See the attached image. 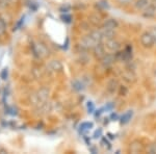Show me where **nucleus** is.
Listing matches in <instances>:
<instances>
[{
    "instance_id": "nucleus-1",
    "label": "nucleus",
    "mask_w": 156,
    "mask_h": 154,
    "mask_svg": "<svg viewBox=\"0 0 156 154\" xmlns=\"http://www.w3.org/2000/svg\"><path fill=\"white\" fill-rule=\"evenodd\" d=\"M104 47L108 52H112V53H115V52L120 51L122 49V43L118 41L115 38L110 40H106L104 43Z\"/></svg>"
},
{
    "instance_id": "nucleus-2",
    "label": "nucleus",
    "mask_w": 156,
    "mask_h": 154,
    "mask_svg": "<svg viewBox=\"0 0 156 154\" xmlns=\"http://www.w3.org/2000/svg\"><path fill=\"white\" fill-rule=\"evenodd\" d=\"M49 98V90L47 88H42L34 95V104L39 105L44 102H47Z\"/></svg>"
},
{
    "instance_id": "nucleus-3",
    "label": "nucleus",
    "mask_w": 156,
    "mask_h": 154,
    "mask_svg": "<svg viewBox=\"0 0 156 154\" xmlns=\"http://www.w3.org/2000/svg\"><path fill=\"white\" fill-rule=\"evenodd\" d=\"M140 44L145 48H152L154 46V38H153L151 31H145L144 34L140 36Z\"/></svg>"
},
{
    "instance_id": "nucleus-4",
    "label": "nucleus",
    "mask_w": 156,
    "mask_h": 154,
    "mask_svg": "<svg viewBox=\"0 0 156 154\" xmlns=\"http://www.w3.org/2000/svg\"><path fill=\"white\" fill-rule=\"evenodd\" d=\"M98 43L95 41L94 39H93L92 37L90 36V34H87V36L83 37L81 39V41H80V46H81L82 49L84 50H89V49H93Z\"/></svg>"
},
{
    "instance_id": "nucleus-5",
    "label": "nucleus",
    "mask_w": 156,
    "mask_h": 154,
    "mask_svg": "<svg viewBox=\"0 0 156 154\" xmlns=\"http://www.w3.org/2000/svg\"><path fill=\"white\" fill-rule=\"evenodd\" d=\"M32 48H34V54H36L37 56L42 57V59L48 56L49 51H48V49H47L45 45L41 44V43H36Z\"/></svg>"
},
{
    "instance_id": "nucleus-6",
    "label": "nucleus",
    "mask_w": 156,
    "mask_h": 154,
    "mask_svg": "<svg viewBox=\"0 0 156 154\" xmlns=\"http://www.w3.org/2000/svg\"><path fill=\"white\" fill-rule=\"evenodd\" d=\"M93 53H94V56L96 57L97 59H100L101 60L104 55L106 54V49H105L104 45L101 43H98V44L93 48Z\"/></svg>"
},
{
    "instance_id": "nucleus-7",
    "label": "nucleus",
    "mask_w": 156,
    "mask_h": 154,
    "mask_svg": "<svg viewBox=\"0 0 156 154\" xmlns=\"http://www.w3.org/2000/svg\"><path fill=\"white\" fill-rule=\"evenodd\" d=\"M117 56L115 53H106L104 55V57L101 59V64L104 68H109L117 62Z\"/></svg>"
},
{
    "instance_id": "nucleus-8",
    "label": "nucleus",
    "mask_w": 156,
    "mask_h": 154,
    "mask_svg": "<svg viewBox=\"0 0 156 154\" xmlns=\"http://www.w3.org/2000/svg\"><path fill=\"white\" fill-rule=\"evenodd\" d=\"M145 150V146L143 145L142 142L138 140L133 141L132 143H130L129 146V151L133 153H138V152H143Z\"/></svg>"
},
{
    "instance_id": "nucleus-9",
    "label": "nucleus",
    "mask_w": 156,
    "mask_h": 154,
    "mask_svg": "<svg viewBox=\"0 0 156 154\" xmlns=\"http://www.w3.org/2000/svg\"><path fill=\"white\" fill-rule=\"evenodd\" d=\"M101 27L103 29H115V30L119 27V22L114 18H109L103 22Z\"/></svg>"
},
{
    "instance_id": "nucleus-10",
    "label": "nucleus",
    "mask_w": 156,
    "mask_h": 154,
    "mask_svg": "<svg viewBox=\"0 0 156 154\" xmlns=\"http://www.w3.org/2000/svg\"><path fill=\"white\" fill-rule=\"evenodd\" d=\"M156 15V3H150L146 9L143 11V16L145 18H153Z\"/></svg>"
},
{
    "instance_id": "nucleus-11",
    "label": "nucleus",
    "mask_w": 156,
    "mask_h": 154,
    "mask_svg": "<svg viewBox=\"0 0 156 154\" xmlns=\"http://www.w3.org/2000/svg\"><path fill=\"white\" fill-rule=\"evenodd\" d=\"M119 88H120V84H119V81L117 79H110L109 81L107 83V92L110 93V94H115L119 91Z\"/></svg>"
},
{
    "instance_id": "nucleus-12",
    "label": "nucleus",
    "mask_w": 156,
    "mask_h": 154,
    "mask_svg": "<svg viewBox=\"0 0 156 154\" xmlns=\"http://www.w3.org/2000/svg\"><path fill=\"white\" fill-rule=\"evenodd\" d=\"M150 3H151V0H136L134 3V7L137 11H144Z\"/></svg>"
},
{
    "instance_id": "nucleus-13",
    "label": "nucleus",
    "mask_w": 156,
    "mask_h": 154,
    "mask_svg": "<svg viewBox=\"0 0 156 154\" xmlns=\"http://www.w3.org/2000/svg\"><path fill=\"white\" fill-rule=\"evenodd\" d=\"M48 67L50 70H52L54 72H60L62 70V65L59 60H52V62L49 63Z\"/></svg>"
},
{
    "instance_id": "nucleus-14",
    "label": "nucleus",
    "mask_w": 156,
    "mask_h": 154,
    "mask_svg": "<svg viewBox=\"0 0 156 154\" xmlns=\"http://www.w3.org/2000/svg\"><path fill=\"white\" fill-rule=\"evenodd\" d=\"M102 31V36H103V40H110L115 38V29H101Z\"/></svg>"
},
{
    "instance_id": "nucleus-15",
    "label": "nucleus",
    "mask_w": 156,
    "mask_h": 154,
    "mask_svg": "<svg viewBox=\"0 0 156 154\" xmlns=\"http://www.w3.org/2000/svg\"><path fill=\"white\" fill-rule=\"evenodd\" d=\"M132 118V110H128L127 113H125L124 115L121 117V123L122 124H127Z\"/></svg>"
},
{
    "instance_id": "nucleus-16",
    "label": "nucleus",
    "mask_w": 156,
    "mask_h": 154,
    "mask_svg": "<svg viewBox=\"0 0 156 154\" xmlns=\"http://www.w3.org/2000/svg\"><path fill=\"white\" fill-rule=\"evenodd\" d=\"M90 128H93V123L90 122H84L80 125V130H90Z\"/></svg>"
},
{
    "instance_id": "nucleus-17",
    "label": "nucleus",
    "mask_w": 156,
    "mask_h": 154,
    "mask_svg": "<svg viewBox=\"0 0 156 154\" xmlns=\"http://www.w3.org/2000/svg\"><path fill=\"white\" fill-rule=\"evenodd\" d=\"M5 29H6L5 22H4L2 19H0V37H1L4 32H5Z\"/></svg>"
},
{
    "instance_id": "nucleus-18",
    "label": "nucleus",
    "mask_w": 156,
    "mask_h": 154,
    "mask_svg": "<svg viewBox=\"0 0 156 154\" xmlns=\"http://www.w3.org/2000/svg\"><path fill=\"white\" fill-rule=\"evenodd\" d=\"M119 94L121 96H126L127 95V93H128V90H127V88L126 87H124V85H120V88H119Z\"/></svg>"
},
{
    "instance_id": "nucleus-19",
    "label": "nucleus",
    "mask_w": 156,
    "mask_h": 154,
    "mask_svg": "<svg viewBox=\"0 0 156 154\" xmlns=\"http://www.w3.org/2000/svg\"><path fill=\"white\" fill-rule=\"evenodd\" d=\"M7 76H9V70H7L6 68H5V69H3L1 71V73H0V77H1L3 80H6Z\"/></svg>"
},
{
    "instance_id": "nucleus-20",
    "label": "nucleus",
    "mask_w": 156,
    "mask_h": 154,
    "mask_svg": "<svg viewBox=\"0 0 156 154\" xmlns=\"http://www.w3.org/2000/svg\"><path fill=\"white\" fill-rule=\"evenodd\" d=\"M62 21L64 22H67V23H70L71 22V16L70 15H62Z\"/></svg>"
},
{
    "instance_id": "nucleus-21",
    "label": "nucleus",
    "mask_w": 156,
    "mask_h": 154,
    "mask_svg": "<svg viewBox=\"0 0 156 154\" xmlns=\"http://www.w3.org/2000/svg\"><path fill=\"white\" fill-rule=\"evenodd\" d=\"M87 109H89V113H93L95 109V106H94V103L93 102H87Z\"/></svg>"
},
{
    "instance_id": "nucleus-22",
    "label": "nucleus",
    "mask_w": 156,
    "mask_h": 154,
    "mask_svg": "<svg viewBox=\"0 0 156 154\" xmlns=\"http://www.w3.org/2000/svg\"><path fill=\"white\" fill-rule=\"evenodd\" d=\"M80 85H82V84L79 81H75L74 83H73V88H74L75 90H77V91H80V90L82 89V88L80 87Z\"/></svg>"
},
{
    "instance_id": "nucleus-23",
    "label": "nucleus",
    "mask_w": 156,
    "mask_h": 154,
    "mask_svg": "<svg viewBox=\"0 0 156 154\" xmlns=\"http://www.w3.org/2000/svg\"><path fill=\"white\" fill-rule=\"evenodd\" d=\"M101 135H102V129H101V128H99V129H97L96 131H95L94 138H100Z\"/></svg>"
},
{
    "instance_id": "nucleus-24",
    "label": "nucleus",
    "mask_w": 156,
    "mask_h": 154,
    "mask_svg": "<svg viewBox=\"0 0 156 154\" xmlns=\"http://www.w3.org/2000/svg\"><path fill=\"white\" fill-rule=\"evenodd\" d=\"M118 2H119L120 4H122V5H127V4L131 3L133 0H117Z\"/></svg>"
},
{
    "instance_id": "nucleus-25",
    "label": "nucleus",
    "mask_w": 156,
    "mask_h": 154,
    "mask_svg": "<svg viewBox=\"0 0 156 154\" xmlns=\"http://www.w3.org/2000/svg\"><path fill=\"white\" fill-rule=\"evenodd\" d=\"M149 152H150V153H156V143L152 144V145H150V147H149Z\"/></svg>"
},
{
    "instance_id": "nucleus-26",
    "label": "nucleus",
    "mask_w": 156,
    "mask_h": 154,
    "mask_svg": "<svg viewBox=\"0 0 156 154\" xmlns=\"http://www.w3.org/2000/svg\"><path fill=\"white\" fill-rule=\"evenodd\" d=\"M101 144H104V145H103V146H104V147H107L108 149L110 148V144L107 142V141H106V138H102Z\"/></svg>"
},
{
    "instance_id": "nucleus-27",
    "label": "nucleus",
    "mask_w": 156,
    "mask_h": 154,
    "mask_svg": "<svg viewBox=\"0 0 156 154\" xmlns=\"http://www.w3.org/2000/svg\"><path fill=\"white\" fill-rule=\"evenodd\" d=\"M151 34H152L153 38H154V44L156 45V28H153L151 30Z\"/></svg>"
},
{
    "instance_id": "nucleus-28",
    "label": "nucleus",
    "mask_w": 156,
    "mask_h": 154,
    "mask_svg": "<svg viewBox=\"0 0 156 154\" xmlns=\"http://www.w3.org/2000/svg\"><path fill=\"white\" fill-rule=\"evenodd\" d=\"M152 2H154V3H156V0H151Z\"/></svg>"
}]
</instances>
